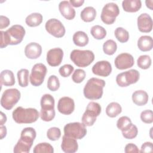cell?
Listing matches in <instances>:
<instances>
[{
    "instance_id": "1",
    "label": "cell",
    "mask_w": 153,
    "mask_h": 153,
    "mask_svg": "<svg viewBox=\"0 0 153 153\" xmlns=\"http://www.w3.org/2000/svg\"><path fill=\"white\" fill-rule=\"evenodd\" d=\"M25 33V28L20 25H13L6 31L1 30V48H5L8 45L19 44L23 41Z\"/></svg>"
},
{
    "instance_id": "2",
    "label": "cell",
    "mask_w": 153,
    "mask_h": 153,
    "mask_svg": "<svg viewBox=\"0 0 153 153\" xmlns=\"http://www.w3.org/2000/svg\"><path fill=\"white\" fill-rule=\"evenodd\" d=\"M36 136V132L33 127H26L21 131L20 137L14 147V153H28Z\"/></svg>"
},
{
    "instance_id": "3",
    "label": "cell",
    "mask_w": 153,
    "mask_h": 153,
    "mask_svg": "<svg viewBox=\"0 0 153 153\" xmlns=\"http://www.w3.org/2000/svg\"><path fill=\"white\" fill-rule=\"evenodd\" d=\"M105 81L97 78H91L85 84L83 93L85 98L89 100H97L102 97Z\"/></svg>"
},
{
    "instance_id": "4",
    "label": "cell",
    "mask_w": 153,
    "mask_h": 153,
    "mask_svg": "<svg viewBox=\"0 0 153 153\" xmlns=\"http://www.w3.org/2000/svg\"><path fill=\"white\" fill-rule=\"evenodd\" d=\"M12 117L16 123L31 124L37 121L39 113L35 108H24L19 106L13 111Z\"/></svg>"
},
{
    "instance_id": "5",
    "label": "cell",
    "mask_w": 153,
    "mask_h": 153,
    "mask_svg": "<svg viewBox=\"0 0 153 153\" xmlns=\"http://www.w3.org/2000/svg\"><path fill=\"white\" fill-rule=\"evenodd\" d=\"M54 99L50 94H44L41 99V111L39 116L41 119L46 122L52 121L56 115L54 110Z\"/></svg>"
},
{
    "instance_id": "6",
    "label": "cell",
    "mask_w": 153,
    "mask_h": 153,
    "mask_svg": "<svg viewBox=\"0 0 153 153\" xmlns=\"http://www.w3.org/2000/svg\"><path fill=\"white\" fill-rule=\"evenodd\" d=\"M70 59L77 66L85 68L94 61V54L92 51L88 50H74L71 53Z\"/></svg>"
},
{
    "instance_id": "7",
    "label": "cell",
    "mask_w": 153,
    "mask_h": 153,
    "mask_svg": "<svg viewBox=\"0 0 153 153\" xmlns=\"http://www.w3.org/2000/svg\"><path fill=\"white\" fill-rule=\"evenodd\" d=\"M102 111L101 106L95 102H90L86 107L85 111L83 114L81 120L85 126H92Z\"/></svg>"
},
{
    "instance_id": "8",
    "label": "cell",
    "mask_w": 153,
    "mask_h": 153,
    "mask_svg": "<svg viewBox=\"0 0 153 153\" xmlns=\"http://www.w3.org/2000/svg\"><path fill=\"white\" fill-rule=\"evenodd\" d=\"M21 94L17 88L5 90L1 98V105L6 110H11L20 99Z\"/></svg>"
},
{
    "instance_id": "9",
    "label": "cell",
    "mask_w": 153,
    "mask_h": 153,
    "mask_svg": "<svg viewBox=\"0 0 153 153\" xmlns=\"http://www.w3.org/2000/svg\"><path fill=\"white\" fill-rule=\"evenodd\" d=\"M120 14V9L117 4L109 2L104 5L100 14L102 21L106 25L113 24L116 17Z\"/></svg>"
},
{
    "instance_id": "10",
    "label": "cell",
    "mask_w": 153,
    "mask_h": 153,
    "mask_svg": "<svg viewBox=\"0 0 153 153\" xmlns=\"http://www.w3.org/2000/svg\"><path fill=\"white\" fill-rule=\"evenodd\" d=\"M65 135L75 139H81L87 134L85 126L82 123L74 122L66 124L63 128Z\"/></svg>"
},
{
    "instance_id": "11",
    "label": "cell",
    "mask_w": 153,
    "mask_h": 153,
    "mask_svg": "<svg viewBox=\"0 0 153 153\" xmlns=\"http://www.w3.org/2000/svg\"><path fill=\"white\" fill-rule=\"evenodd\" d=\"M140 74L136 69L128 71L118 74L116 77V82L121 87H127L136 83L139 79Z\"/></svg>"
},
{
    "instance_id": "12",
    "label": "cell",
    "mask_w": 153,
    "mask_h": 153,
    "mask_svg": "<svg viewBox=\"0 0 153 153\" xmlns=\"http://www.w3.org/2000/svg\"><path fill=\"white\" fill-rule=\"evenodd\" d=\"M47 71V67L43 63H38L34 65L29 76L31 84L35 87L41 85L44 81Z\"/></svg>"
},
{
    "instance_id": "13",
    "label": "cell",
    "mask_w": 153,
    "mask_h": 153,
    "mask_svg": "<svg viewBox=\"0 0 153 153\" xmlns=\"http://www.w3.org/2000/svg\"><path fill=\"white\" fill-rule=\"evenodd\" d=\"M47 32L56 38L63 37L66 32L65 27L62 23L56 19H50L45 25Z\"/></svg>"
},
{
    "instance_id": "14",
    "label": "cell",
    "mask_w": 153,
    "mask_h": 153,
    "mask_svg": "<svg viewBox=\"0 0 153 153\" xmlns=\"http://www.w3.org/2000/svg\"><path fill=\"white\" fill-rule=\"evenodd\" d=\"M114 63L116 68L120 70H124L131 68L134 64V60L131 54L123 53L116 57Z\"/></svg>"
},
{
    "instance_id": "15",
    "label": "cell",
    "mask_w": 153,
    "mask_h": 153,
    "mask_svg": "<svg viewBox=\"0 0 153 153\" xmlns=\"http://www.w3.org/2000/svg\"><path fill=\"white\" fill-rule=\"evenodd\" d=\"M63 57V51L60 48H54L48 51L47 53V62L53 67L60 65Z\"/></svg>"
},
{
    "instance_id": "16",
    "label": "cell",
    "mask_w": 153,
    "mask_h": 153,
    "mask_svg": "<svg viewBox=\"0 0 153 153\" xmlns=\"http://www.w3.org/2000/svg\"><path fill=\"white\" fill-rule=\"evenodd\" d=\"M57 109L59 112L63 115H70L75 109L74 100L67 96L61 97L57 103Z\"/></svg>"
},
{
    "instance_id": "17",
    "label": "cell",
    "mask_w": 153,
    "mask_h": 153,
    "mask_svg": "<svg viewBox=\"0 0 153 153\" xmlns=\"http://www.w3.org/2000/svg\"><path fill=\"white\" fill-rule=\"evenodd\" d=\"M91 70L94 75L106 77L112 72V66L108 61L101 60L96 62L93 66Z\"/></svg>"
},
{
    "instance_id": "18",
    "label": "cell",
    "mask_w": 153,
    "mask_h": 153,
    "mask_svg": "<svg viewBox=\"0 0 153 153\" xmlns=\"http://www.w3.org/2000/svg\"><path fill=\"white\" fill-rule=\"evenodd\" d=\"M137 24L138 29L141 32L148 33L152 29V20L151 17L147 13H142L139 16Z\"/></svg>"
},
{
    "instance_id": "19",
    "label": "cell",
    "mask_w": 153,
    "mask_h": 153,
    "mask_svg": "<svg viewBox=\"0 0 153 153\" xmlns=\"http://www.w3.org/2000/svg\"><path fill=\"white\" fill-rule=\"evenodd\" d=\"M61 148L66 153H74L76 152L78 149L76 139L64 134L62 137Z\"/></svg>"
},
{
    "instance_id": "20",
    "label": "cell",
    "mask_w": 153,
    "mask_h": 153,
    "mask_svg": "<svg viewBox=\"0 0 153 153\" xmlns=\"http://www.w3.org/2000/svg\"><path fill=\"white\" fill-rule=\"evenodd\" d=\"M42 53V47L36 42H30L25 48V54L28 59H36Z\"/></svg>"
},
{
    "instance_id": "21",
    "label": "cell",
    "mask_w": 153,
    "mask_h": 153,
    "mask_svg": "<svg viewBox=\"0 0 153 153\" xmlns=\"http://www.w3.org/2000/svg\"><path fill=\"white\" fill-rule=\"evenodd\" d=\"M59 10L62 16L68 20H71L75 17V10L72 7L69 1H61L59 4Z\"/></svg>"
},
{
    "instance_id": "22",
    "label": "cell",
    "mask_w": 153,
    "mask_h": 153,
    "mask_svg": "<svg viewBox=\"0 0 153 153\" xmlns=\"http://www.w3.org/2000/svg\"><path fill=\"white\" fill-rule=\"evenodd\" d=\"M131 99L133 102L137 106H143L145 105L149 99V96L148 93L142 90H136L133 93L131 96Z\"/></svg>"
},
{
    "instance_id": "23",
    "label": "cell",
    "mask_w": 153,
    "mask_h": 153,
    "mask_svg": "<svg viewBox=\"0 0 153 153\" xmlns=\"http://www.w3.org/2000/svg\"><path fill=\"white\" fill-rule=\"evenodd\" d=\"M123 10L128 13H136L142 7V2L140 0H124L122 2Z\"/></svg>"
},
{
    "instance_id": "24",
    "label": "cell",
    "mask_w": 153,
    "mask_h": 153,
    "mask_svg": "<svg viewBox=\"0 0 153 153\" xmlns=\"http://www.w3.org/2000/svg\"><path fill=\"white\" fill-rule=\"evenodd\" d=\"M137 47L142 51H148L152 49L153 40L148 35L141 36L137 40Z\"/></svg>"
},
{
    "instance_id": "25",
    "label": "cell",
    "mask_w": 153,
    "mask_h": 153,
    "mask_svg": "<svg viewBox=\"0 0 153 153\" xmlns=\"http://www.w3.org/2000/svg\"><path fill=\"white\" fill-rule=\"evenodd\" d=\"M1 85L5 86H13L15 84V78L13 72L8 69L2 71L0 74Z\"/></svg>"
},
{
    "instance_id": "26",
    "label": "cell",
    "mask_w": 153,
    "mask_h": 153,
    "mask_svg": "<svg viewBox=\"0 0 153 153\" xmlns=\"http://www.w3.org/2000/svg\"><path fill=\"white\" fill-rule=\"evenodd\" d=\"M72 39L74 44L78 47H84L88 44L89 41L87 33L81 30L77 31L74 34Z\"/></svg>"
},
{
    "instance_id": "27",
    "label": "cell",
    "mask_w": 153,
    "mask_h": 153,
    "mask_svg": "<svg viewBox=\"0 0 153 153\" xmlns=\"http://www.w3.org/2000/svg\"><path fill=\"white\" fill-rule=\"evenodd\" d=\"M96 10L93 7H86L81 12L80 17L85 22H93L96 17Z\"/></svg>"
},
{
    "instance_id": "28",
    "label": "cell",
    "mask_w": 153,
    "mask_h": 153,
    "mask_svg": "<svg viewBox=\"0 0 153 153\" xmlns=\"http://www.w3.org/2000/svg\"><path fill=\"white\" fill-rule=\"evenodd\" d=\"M42 22V16L38 13H33L28 15L26 19L25 22L29 27H36L41 25Z\"/></svg>"
},
{
    "instance_id": "29",
    "label": "cell",
    "mask_w": 153,
    "mask_h": 153,
    "mask_svg": "<svg viewBox=\"0 0 153 153\" xmlns=\"http://www.w3.org/2000/svg\"><path fill=\"white\" fill-rule=\"evenodd\" d=\"M122 111L121 105L117 102H111L106 106V114L111 118H114L118 116Z\"/></svg>"
},
{
    "instance_id": "30",
    "label": "cell",
    "mask_w": 153,
    "mask_h": 153,
    "mask_svg": "<svg viewBox=\"0 0 153 153\" xmlns=\"http://www.w3.org/2000/svg\"><path fill=\"white\" fill-rule=\"evenodd\" d=\"M29 72L27 69H21L17 72V76L19 84L22 87H26L29 84Z\"/></svg>"
},
{
    "instance_id": "31",
    "label": "cell",
    "mask_w": 153,
    "mask_h": 153,
    "mask_svg": "<svg viewBox=\"0 0 153 153\" xmlns=\"http://www.w3.org/2000/svg\"><path fill=\"white\" fill-rule=\"evenodd\" d=\"M91 35L96 39H102L106 36V30L100 25H94L90 29Z\"/></svg>"
},
{
    "instance_id": "32",
    "label": "cell",
    "mask_w": 153,
    "mask_h": 153,
    "mask_svg": "<svg viewBox=\"0 0 153 153\" xmlns=\"http://www.w3.org/2000/svg\"><path fill=\"white\" fill-rule=\"evenodd\" d=\"M114 34L117 39L121 43L126 42L129 39L128 32L122 27H117L115 30Z\"/></svg>"
},
{
    "instance_id": "33",
    "label": "cell",
    "mask_w": 153,
    "mask_h": 153,
    "mask_svg": "<svg viewBox=\"0 0 153 153\" xmlns=\"http://www.w3.org/2000/svg\"><path fill=\"white\" fill-rule=\"evenodd\" d=\"M117 43L112 39H108L103 44V50L107 55H113L117 51Z\"/></svg>"
},
{
    "instance_id": "34",
    "label": "cell",
    "mask_w": 153,
    "mask_h": 153,
    "mask_svg": "<svg viewBox=\"0 0 153 153\" xmlns=\"http://www.w3.org/2000/svg\"><path fill=\"white\" fill-rule=\"evenodd\" d=\"M33 153H53L54 149L49 143L42 142L37 144L33 148Z\"/></svg>"
},
{
    "instance_id": "35",
    "label": "cell",
    "mask_w": 153,
    "mask_h": 153,
    "mask_svg": "<svg viewBox=\"0 0 153 153\" xmlns=\"http://www.w3.org/2000/svg\"><path fill=\"white\" fill-rule=\"evenodd\" d=\"M138 134V129L136 126L133 124L126 128L125 130L122 131V134L123 137L127 139H132L135 138Z\"/></svg>"
},
{
    "instance_id": "36",
    "label": "cell",
    "mask_w": 153,
    "mask_h": 153,
    "mask_svg": "<svg viewBox=\"0 0 153 153\" xmlns=\"http://www.w3.org/2000/svg\"><path fill=\"white\" fill-rule=\"evenodd\" d=\"M151 59L148 55H141L137 60V65L142 69H147L151 65Z\"/></svg>"
},
{
    "instance_id": "37",
    "label": "cell",
    "mask_w": 153,
    "mask_h": 153,
    "mask_svg": "<svg viewBox=\"0 0 153 153\" xmlns=\"http://www.w3.org/2000/svg\"><path fill=\"white\" fill-rule=\"evenodd\" d=\"M60 87V82L57 76L51 75L47 81V88L52 91H57Z\"/></svg>"
},
{
    "instance_id": "38",
    "label": "cell",
    "mask_w": 153,
    "mask_h": 153,
    "mask_svg": "<svg viewBox=\"0 0 153 153\" xmlns=\"http://www.w3.org/2000/svg\"><path fill=\"white\" fill-rule=\"evenodd\" d=\"M131 123V121L129 117L127 116H123L117 120V127L122 131L127 128Z\"/></svg>"
},
{
    "instance_id": "39",
    "label": "cell",
    "mask_w": 153,
    "mask_h": 153,
    "mask_svg": "<svg viewBox=\"0 0 153 153\" xmlns=\"http://www.w3.org/2000/svg\"><path fill=\"white\" fill-rule=\"evenodd\" d=\"M61 136V131L59 128L53 127L50 128L47 131V137L52 141L57 140Z\"/></svg>"
},
{
    "instance_id": "40",
    "label": "cell",
    "mask_w": 153,
    "mask_h": 153,
    "mask_svg": "<svg viewBox=\"0 0 153 153\" xmlns=\"http://www.w3.org/2000/svg\"><path fill=\"white\" fill-rule=\"evenodd\" d=\"M85 75V72L83 69H77L74 72L72 75V79L74 82L79 84L84 81Z\"/></svg>"
},
{
    "instance_id": "41",
    "label": "cell",
    "mask_w": 153,
    "mask_h": 153,
    "mask_svg": "<svg viewBox=\"0 0 153 153\" xmlns=\"http://www.w3.org/2000/svg\"><path fill=\"white\" fill-rule=\"evenodd\" d=\"M140 120L146 124H151L153 123V112L152 110L146 109L143 111L140 114Z\"/></svg>"
},
{
    "instance_id": "42",
    "label": "cell",
    "mask_w": 153,
    "mask_h": 153,
    "mask_svg": "<svg viewBox=\"0 0 153 153\" xmlns=\"http://www.w3.org/2000/svg\"><path fill=\"white\" fill-rule=\"evenodd\" d=\"M74 70V68L71 65L65 64L59 68V72L62 76L64 78H66L71 75Z\"/></svg>"
},
{
    "instance_id": "43",
    "label": "cell",
    "mask_w": 153,
    "mask_h": 153,
    "mask_svg": "<svg viewBox=\"0 0 153 153\" xmlns=\"http://www.w3.org/2000/svg\"><path fill=\"white\" fill-rule=\"evenodd\" d=\"M153 152V145L152 142H145L142 145L140 152Z\"/></svg>"
},
{
    "instance_id": "44",
    "label": "cell",
    "mask_w": 153,
    "mask_h": 153,
    "mask_svg": "<svg viewBox=\"0 0 153 153\" xmlns=\"http://www.w3.org/2000/svg\"><path fill=\"white\" fill-rule=\"evenodd\" d=\"M124 151L126 153H130V152L139 153V152H140V151H139V148H137V146L132 143H129L126 145Z\"/></svg>"
},
{
    "instance_id": "45",
    "label": "cell",
    "mask_w": 153,
    "mask_h": 153,
    "mask_svg": "<svg viewBox=\"0 0 153 153\" xmlns=\"http://www.w3.org/2000/svg\"><path fill=\"white\" fill-rule=\"evenodd\" d=\"M10 24V21L9 19L4 16L1 15L0 16V28L1 29L6 28Z\"/></svg>"
},
{
    "instance_id": "46",
    "label": "cell",
    "mask_w": 153,
    "mask_h": 153,
    "mask_svg": "<svg viewBox=\"0 0 153 153\" xmlns=\"http://www.w3.org/2000/svg\"><path fill=\"white\" fill-rule=\"evenodd\" d=\"M70 4L72 6L74 7H79L83 5L84 3V0H70Z\"/></svg>"
},
{
    "instance_id": "47",
    "label": "cell",
    "mask_w": 153,
    "mask_h": 153,
    "mask_svg": "<svg viewBox=\"0 0 153 153\" xmlns=\"http://www.w3.org/2000/svg\"><path fill=\"white\" fill-rule=\"evenodd\" d=\"M0 132H1V139H3L7 135V128L4 126H1L0 127Z\"/></svg>"
},
{
    "instance_id": "48",
    "label": "cell",
    "mask_w": 153,
    "mask_h": 153,
    "mask_svg": "<svg viewBox=\"0 0 153 153\" xmlns=\"http://www.w3.org/2000/svg\"><path fill=\"white\" fill-rule=\"evenodd\" d=\"M7 116L5 114H4L2 111H1V123H0V125L2 126L4 125V123H6L7 121Z\"/></svg>"
},
{
    "instance_id": "49",
    "label": "cell",
    "mask_w": 153,
    "mask_h": 153,
    "mask_svg": "<svg viewBox=\"0 0 153 153\" xmlns=\"http://www.w3.org/2000/svg\"><path fill=\"white\" fill-rule=\"evenodd\" d=\"M145 4L146 7L149 8L150 10H153V7H152V4H153V1L152 0H146L145 1Z\"/></svg>"
}]
</instances>
